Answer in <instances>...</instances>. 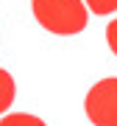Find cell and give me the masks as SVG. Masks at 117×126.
I'll list each match as a JSON object with an SVG mask.
<instances>
[{
  "instance_id": "cell-2",
  "label": "cell",
  "mask_w": 117,
  "mask_h": 126,
  "mask_svg": "<svg viewBox=\"0 0 117 126\" xmlns=\"http://www.w3.org/2000/svg\"><path fill=\"white\" fill-rule=\"evenodd\" d=\"M84 109L95 126H117V76L100 79L98 84H92L86 93Z\"/></svg>"
},
{
  "instance_id": "cell-6",
  "label": "cell",
  "mask_w": 117,
  "mask_h": 126,
  "mask_svg": "<svg viewBox=\"0 0 117 126\" xmlns=\"http://www.w3.org/2000/svg\"><path fill=\"white\" fill-rule=\"evenodd\" d=\"M106 42H109V48H112V53L117 56V17L106 25Z\"/></svg>"
},
{
  "instance_id": "cell-4",
  "label": "cell",
  "mask_w": 117,
  "mask_h": 126,
  "mask_svg": "<svg viewBox=\"0 0 117 126\" xmlns=\"http://www.w3.org/2000/svg\"><path fill=\"white\" fill-rule=\"evenodd\" d=\"M0 126H47V123L36 115H28V112H11L0 121Z\"/></svg>"
},
{
  "instance_id": "cell-1",
  "label": "cell",
  "mask_w": 117,
  "mask_h": 126,
  "mask_svg": "<svg viewBox=\"0 0 117 126\" xmlns=\"http://www.w3.org/2000/svg\"><path fill=\"white\" fill-rule=\"evenodd\" d=\"M34 17L45 31L58 34V36H70L86 28V6L81 0H31Z\"/></svg>"
},
{
  "instance_id": "cell-3",
  "label": "cell",
  "mask_w": 117,
  "mask_h": 126,
  "mask_svg": "<svg viewBox=\"0 0 117 126\" xmlns=\"http://www.w3.org/2000/svg\"><path fill=\"white\" fill-rule=\"evenodd\" d=\"M14 93H17V84H14L11 73L0 67V115H3L6 109L11 107V101H14Z\"/></svg>"
},
{
  "instance_id": "cell-5",
  "label": "cell",
  "mask_w": 117,
  "mask_h": 126,
  "mask_svg": "<svg viewBox=\"0 0 117 126\" xmlns=\"http://www.w3.org/2000/svg\"><path fill=\"white\" fill-rule=\"evenodd\" d=\"M86 6V11L98 14V17H106V14H114L117 11V0H81Z\"/></svg>"
}]
</instances>
